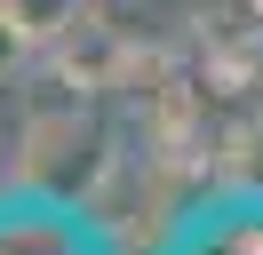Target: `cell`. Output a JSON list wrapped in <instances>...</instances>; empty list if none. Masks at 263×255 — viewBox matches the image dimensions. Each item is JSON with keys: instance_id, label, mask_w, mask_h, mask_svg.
Returning <instances> with one entry per match:
<instances>
[{"instance_id": "2", "label": "cell", "mask_w": 263, "mask_h": 255, "mask_svg": "<svg viewBox=\"0 0 263 255\" xmlns=\"http://www.w3.org/2000/svg\"><path fill=\"white\" fill-rule=\"evenodd\" d=\"M160 255H263V184L192 199L176 223H167Z\"/></svg>"}, {"instance_id": "1", "label": "cell", "mask_w": 263, "mask_h": 255, "mask_svg": "<svg viewBox=\"0 0 263 255\" xmlns=\"http://www.w3.org/2000/svg\"><path fill=\"white\" fill-rule=\"evenodd\" d=\"M0 255H120L88 207L56 191H0Z\"/></svg>"}]
</instances>
